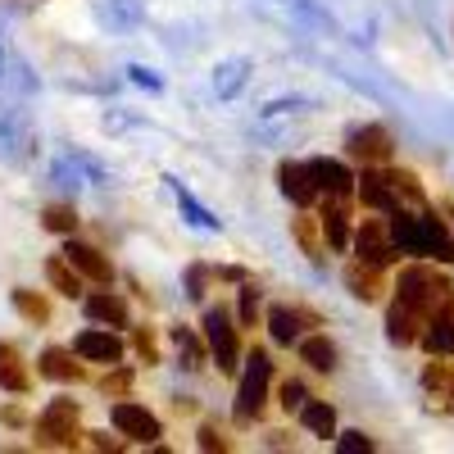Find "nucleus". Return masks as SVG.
I'll return each instance as SVG.
<instances>
[{
	"instance_id": "obj_10",
	"label": "nucleus",
	"mask_w": 454,
	"mask_h": 454,
	"mask_svg": "<svg viewBox=\"0 0 454 454\" xmlns=\"http://www.w3.org/2000/svg\"><path fill=\"white\" fill-rule=\"evenodd\" d=\"M64 259L78 269L87 282H100V286H109V278H114V269H109V259L96 250V246H82V241H68V250H64Z\"/></svg>"
},
{
	"instance_id": "obj_14",
	"label": "nucleus",
	"mask_w": 454,
	"mask_h": 454,
	"mask_svg": "<svg viewBox=\"0 0 454 454\" xmlns=\"http://www.w3.org/2000/svg\"><path fill=\"white\" fill-rule=\"evenodd\" d=\"M0 387L14 391V395H23V391L32 387V377H27V368H23V355L10 346V340H0Z\"/></svg>"
},
{
	"instance_id": "obj_34",
	"label": "nucleus",
	"mask_w": 454,
	"mask_h": 454,
	"mask_svg": "<svg viewBox=\"0 0 454 454\" xmlns=\"http://www.w3.org/2000/svg\"><path fill=\"white\" fill-rule=\"evenodd\" d=\"M128 382H132L128 372H114V377H105V391H114V395H119V391H128Z\"/></svg>"
},
{
	"instance_id": "obj_11",
	"label": "nucleus",
	"mask_w": 454,
	"mask_h": 454,
	"mask_svg": "<svg viewBox=\"0 0 454 454\" xmlns=\"http://www.w3.org/2000/svg\"><path fill=\"white\" fill-rule=\"evenodd\" d=\"M309 173L318 182V196H340V200H346L355 192V173L346 164H336V160H314Z\"/></svg>"
},
{
	"instance_id": "obj_35",
	"label": "nucleus",
	"mask_w": 454,
	"mask_h": 454,
	"mask_svg": "<svg viewBox=\"0 0 454 454\" xmlns=\"http://www.w3.org/2000/svg\"><path fill=\"white\" fill-rule=\"evenodd\" d=\"M192 300H200L205 295V269H192V291H186Z\"/></svg>"
},
{
	"instance_id": "obj_27",
	"label": "nucleus",
	"mask_w": 454,
	"mask_h": 454,
	"mask_svg": "<svg viewBox=\"0 0 454 454\" xmlns=\"http://www.w3.org/2000/svg\"><path fill=\"white\" fill-rule=\"evenodd\" d=\"M46 227L51 232H73V227H78V214H73L68 205H51L46 209Z\"/></svg>"
},
{
	"instance_id": "obj_3",
	"label": "nucleus",
	"mask_w": 454,
	"mask_h": 454,
	"mask_svg": "<svg viewBox=\"0 0 454 454\" xmlns=\"http://www.w3.org/2000/svg\"><path fill=\"white\" fill-rule=\"evenodd\" d=\"M269 382H273V359L254 350L246 359V372H241V391H237V423H254L263 413V400H269Z\"/></svg>"
},
{
	"instance_id": "obj_22",
	"label": "nucleus",
	"mask_w": 454,
	"mask_h": 454,
	"mask_svg": "<svg viewBox=\"0 0 454 454\" xmlns=\"http://www.w3.org/2000/svg\"><path fill=\"white\" fill-rule=\"evenodd\" d=\"M300 323H305V314L286 309V305H278V309L269 314V332H273L278 346H291V340H300Z\"/></svg>"
},
{
	"instance_id": "obj_25",
	"label": "nucleus",
	"mask_w": 454,
	"mask_h": 454,
	"mask_svg": "<svg viewBox=\"0 0 454 454\" xmlns=\"http://www.w3.org/2000/svg\"><path fill=\"white\" fill-rule=\"evenodd\" d=\"M14 309L27 318V323H46L51 318V305L42 295H32V291H14Z\"/></svg>"
},
{
	"instance_id": "obj_1",
	"label": "nucleus",
	"mask_w": 454,
	"mask_h": 454,
	"mask_svg": "<svg viewBox=\"0 0 454 454\" xmlns=\"http://www.w3.org/2000/svg\"><path fill=\"white\" fill-rule=\"evenodd\" d=\"M450 300H454V286L436 269H427V263H409V269L400 273V282H395V305L387 314L391 340H395V346H413V340H423L427 323L450 305Z\"/></svg>"
},
{
	"instance_id": "obj_8",
	"label": "nucleus",
	"mask_w": 454,
	"mask_h": 454,
	"mask_svg": "<svg viewBox=\"0 0 454 454\" xmlns=\"http://www.w3.org/2000/svg\"><path fill=\"white\" fill-rule=\"evenodd\" d=\"M114 427H119L123 436H132V441H155L160 436V419L150 409H141V404H132V400H123V404H114Z\"/></svg>"
},
{
	"instance_id": "obj_13",
	"label": "nucleus",
	"mask_w": 454,
	"mask_h": 454,
	"mask_svg": "<svg viewBox=\"0 0 454 454\" xmlns=\"http://www.w3.org/2000/svg\"><path fill=\"white\" fill-rule=\"evenodd\" d=\"M278 177H282V192H286L295 205H314V200H318V182H314L309 164H282Z\"/></svg>"
},
{
	"instance_id": "obj_15",
	"label": "nucleus",
	"mask_w": 454,
	"mask_h": 454,
	"mask_svg": "<svg viewBox=\"0 0 454 454\" xmlns=\"http://www.w3.org/2000/svg\"><path fill=\"white\" fill-rule=\"evenodd\" d=\"M423 346L432 350V355H454V300L450 305L427 323V332H423Z\"/></svg>"
},
{
	"instance_id": "obj_12",
	"label": "nucleus",
	"mask_w": 454,
	"mask_h": 454,
	"mask_svg": "<svg viewBox=\"0 0 454 454\" xmlns=\"http://www.w3.org/2000/svg\"><path fill=\"white\" fill-rule=\"evenodd\" d=\"M73 350H78V359H91V364H119L123 340L109 336V332H82L78 340H73Z\"/></svg>"
},
{
	"instance_id": "obj_24",
	"label": "nucleus",
	"mask_w": 454,
	"mask_h": 454,
	"mask_svg": "<svg viewBox=\"0 0 454 454\" xmlns=\"http://www.w3.org/2000/svg\"><path fill=\"white\" fill-rule=\"evenodd\" d=\"M46 278H51L64 295H82V273L73 269L68 259H51V263H46Z\"/></svg>"
},
{
	"instance_id": "obj_6",
	"label": "nucleus",
	"mask_w": 454,
	"mask_h": 454,
	"mask_svg": "<svg viewBox=\"0 0 454 454\" xmlns=\"http://www.w3.org/2000/svg\"><path fill=\"white\" fill-rule=\"evenodd\" d=\"M355 250L364 263H377V269H387V263L395 259V241H391V227L377 223V218H364L359 237H355Z\"/></svg>"
},
{
	"instance_id": "obj_29",
	"label": "nucleus",
	"mask_w": 454,
	"mask_h": 454,
	"mask_svg": "<svg viewBox=\"0 0 454 454\" xmlns=\"http://www.w3.org/2000/svg\"><path fill=\"white\" fill-rule=\"evenodd\" d=\"M295 237L305 241V250L318 259V237H314V223H309V218H295Z\"/></svg>"
},
{
	"instance_id": "obj_23",
	"label": "nucleus",
	"mask_w": 454,
	"mask_h": 454,
	"mask_svg": "<svg viewBox=\"0 0 454 454\" xmlns=\"http://www.w3.org/2000/svg\"><path fill=\"white\" fill-rule=\"evenodd\" d=\"M42 377H55V382H78L82 364H73L68 350H46L42 355Z\"/></svg>"
},
{
	"instance_id": "obj_5",
	"label": "nucleus",
	"mask_w": 454,
	"mask_h": 454,
	"mask_svg": "<svg viewBox=\"0 0 454 454\" xmlns=\"http://www.w3.org/2000/svg\"><path fill=\"white\" fill-rule=\"evenodd\" d=\"M205 346L218 359V372H237L241 340H237V327H232V318H227V309H209L205 314Z\"/></svg>"
},
{
	"instance_id": "obj_32",
	"label": "nucleus",
	"mask_w": 454,
	"mask_h": 454,
	"mask_svg": "<svg viewBox=\"0 0 454 454\" xmlns=\"http://www.w3.org/2000/svg\"><path fill=\"white\" fill-rule=\"evenodd\" d=\"M137 355H141L145 364H155V359H160V350H155V336H150V332H137Z\"/></svg>"
},
{
	"instance_id": "obj_33",
	"label": "nucleus",
	"mask_w": 454,
	"mask_h": 454,
	"mask_svg": "<svg viewBox=\"0 0 454 454\" xmlns=\"http://www.w3.org/2000/svg\"><path fill=\"white\" fill-rule=\"evenodd\" d=\"M200 445H205V450H227V441H223L218 427H205V432H200Z\"/></svg>"
},
{
	"instance_id": "obj_2",
	"label": "nucleus",
	"mask_w": 454,
	"mask_h": 454,
	"mask_svg": "<svg viewBox=\"0 0 454 454\" xmlns=\"http://www.w3.org/2000/svg\"><path fill=\"white\" fill-rule=\"evenodd\" d=\"M391 241H395V250H404V254H427V259H436V263H454V237L445 232V223L436 218V214H404V209H395L391 214Z\"/></svg>"
},
{
	"instance_id": "obj_19",
	"label": "nucleus",
	"mask_w": 454,
	"mask_h": 454,
	"mask_svg": "<svg viewBox=\"0 0 454 454\" xmlns=\"http://www.w3.org/2000/svg\"><path fill=\"white\" fill-rule=\"evenodd\" d=\"M87 314H91L96 323H109V327H128V305H123L119 295H109V291L87 295Z\"/></svg>"
},
{
	"instance_id": "obj_4",
	"label": "nucleus",
	"mask_w": 454,
	"mask_h": 454,
	"mask_svg": "<svg viewBox=\"0 0 454 454\" xmlns=\"http://www.w3.org/2000/svg\"><path fill=\"white\" fill-rule=\"evenodd\" d=\"M36 441L42 445H59V450H73L82 441V427H78V404L73 400H55L42 419H36Z\"/></svg>"
},
{
	"instance_id": "obj_7",
	"label": "nucleus",
	"mask_w": 454,
	"mask_h": 454,
	"mask_svg": "<svg viewBox=\"0 0 454 454\" xmlns=\"http://www.w3.org/2000/svg\"><path fill=\"white\" fill-rule=\"evenodd\" d=\"M355 182H359V196H364L368 209H382L387 218L400 209V192L391 186L387 173H377V164H364V177H355Z\"/></svg>"
},
{
	"instance_id": "obj_20",
	"label": "nucleus",
	"mask_w": 454,
	"mask_h": 454,
	"mask_svg": "<svg viewBox=\"0 0 454 454\" xmlns=\"http://www.w3.org/2000/svg\"><path fill=\"white\" fill-rule=\"evenodd\" d=\"M300 423H305L314 436H336V409L332 404H323V400H305L300 404Z\"/></svg>"
},
{
	"instance_id": "obj_21",
	"label": "nucleus",
	"mask_w": 454,
	"mask_h": 454,
	"mask_svg": "<svg viewBox=\"0 0 454 454\" xmlns=\"http://www.w3.org/2000/svg\"><path fill=\"white\" fill-rule=\"evenodd\" d=\"M300 359H305L314 372H332L336 368V346L327 336H305L300 340Z\"/></svg>"
},
{
	"instance_id": "obj_36",
	"label": "nucleus",
	"mask_w": 454,
	"mask_h": 454,
	"mask_svg": "<svg viewBox=\"0 0 454 454\" xmlns=\"http://www.w3.org/2000/svg\"><path fill=\"white\" fill-rule=\"evenodd\" d=\"M450 214H454V200H450Z\"/></svg>"
},
{
	"instance_id": "obj_17",
	"label": "nucleus",
	"mask_w": 454,
	"mask_h": 454,
	"mask_svg": "<svg viewBox=\"0 0 454 454\" xmlns=\"http://www.w3.org/2000/svg\"><path fill=\"white\" fill-rule=\"evenodd\" d=\"M323 232L332 250H350V214L340 205V196H332V205L323 209Z\"/></svg>"
},
{
	"instance_id": "obj_9",
	"label": "nucleus",
	"mask_w": 454,
	"mask_h": 454,
	"mask_svg": "<svg viewBox=\"0 0 454 454\" xmlns=\"http://www.w3.org/2000/svg\"><path fill=\"white\" fill-rule=\"evenodd\" d=\"M350 155L364 160V164H387V160H391V132L377 128V123L350 132Z\"/></svg>"
},
{
	"instance_id": "obj_30",
	"label": "nucleus",
	"mask_w": 454,
	"mask_h": 454,
	"mask_svg": "<svg viewBox=\"0 0 454 454\" xmlns=\"http://www.w3.org/2000/svg\"><path fill=\"white\" fill-rule=\"evenodd\" d=\"M254 318H259V300H254V286H246L241 291V323L254 327Z\"/></svg>"
},
{
	"instance_id": "obj_26",
	"label": "nucleus",
	"mask_w": 454,
	"mask_h": 454,
	"mask_svg": "<svg viewBox=\"0 0 454 454\" xmlns=\"http://www.w3.org/2000/svg\"><path fill=\"white\" fill-rule=\"evenodd\" d=\"M173 346L186 355V368H205V346L186 327H173Z\"/></svg>"
},
{
	"instance_id": "obj_16",
	"label": "nucleus",
	"mask_w": 454,
	"mask_h": 454,
	"mask_svg": "<svg viewBox=\"0 0 454 454\" xmlns=\"http://www.w3.org/2000/svg\"><path fill=\"white\" fill-rule=\"evenodd\" d=\"M423 387L432 391V404L454 413V364H427L423 368Z\"/></svg>"
},
{
	"instance_id": "obj_18",
	"label": "nucleus",
	"mask_w": 454,
	"mask_h": 454,
	"mask_svg": "<svg viewBox=\"0 0 454 454\" xmlns=\"http://www.w3.org/2000/svg\"><path fill=\"white\" fill-rule=\"evenodd\" d=\"M346 286L359 295V300H377L382 295V269H377V263H350L346 269Z\"/></svg>"
},
{
	"instance_id": "obj_28",
	"label": "nucleus",
	"mask_w": 454,
	"mask_h": 454,
	"mask_svg": "<svg viewBox=\"0 0 454 454\" xmlns=\"http://www.w3.org/2000/svg\"><path fill=\"white\" fill-rule=\"evenodd\" d=\"M336 445H340V454H359V450L368 454V450H372V441H368L364 432H346V436H340Z\"/></svg>"
},
{
	"instance_id": "obj_31",
	"label": "nucleus",
	"mask_w": 454,
	"mask_h": 454,
	"mask_svg": "<svg viewBox=\"0 0 454 454\" xmlns=\"http://www.w3.org/2000/svg\"><path fill=\"white\" fill-rule=\"evenodd\" d=\"M309 395H305V387L300 382H282V409H300Z\"/></svg>"
}]
</instances>
